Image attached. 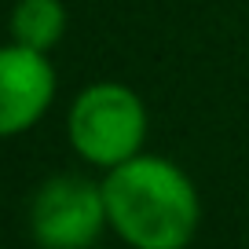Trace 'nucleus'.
<instances>
[{
	"instance_id": "nucleus-2",
	"label": "nucleus",
	"mask_w": 249,
	"mask_h": 249,
	"mask_svg": "<svg viewBox=\"0 0 249 249\" xmlns=\"http://www.w3.org/2000/svg\"><path fill=\"white\" fill-rule=\"evenodd\" d=\"M66 136L81 161L95 169H114L143 154L147 140V107L128 85L95 81L73 99L66 114Z\"/></svg>"
},
{
	"instance_id": "nucleus-3",
	"label": "nucleus",
	"mask_w": 249,
	"mask_h": 249,
	"mask_svg": "<svg viewBox=\"0 0 249 249\" xmlns=\"http://www.w3.org/2000/svg\"><path fill=\"white\" fill-rule=\"evenodd\" d=\"M107 220L103 183L62 172L37 187L30 202V234L40 249H95Z\"/></svg>"
},
{
	"instance_id": "nucleus-5",
	"label": "nucleus",
	"mask_w": 249,
	"mask_h": 249,
	"mask_svg": "<svg viewBox=\"0 0 249 249\" xmlns=\"http://www.w3.org/2000/svg\"><path fill=\"white\" fill-rule=\"evenodd\" d=\"M8 30L15 44H26L33 52H52L66 33V8L62 0H15Z\"/></svg>"
},
{
	"instance_id": "nucleus-1",
	"label": "nucleus",
	"mask_w": 249,
	"mask_h": 249,
	"mask_svg": "<svg viewBox=\"0 0 249 249\" xmlns=\"http://www.w3.org/2000/svg\"><path fill=\"white\" fill-rule=\"evenodd\" d=\"M107 220L128 249H187L202 224L195 179L176 161L136 154L103 176Z\"/></svg>"
},
{
	"instance_id": "nucleus-4",
	"label": "nucleus",
	"mask_w": 249,
	"mask_h": 249,
	"mask_svg": "<svg viewBox=\"0 0 249 249\" xmlns=\"http://www.w3.org/2000/svg\"><path fill=\"white\" fill-rule=\"evenodd\" d=\"M55 99V66L48 52L0 44V140L30 132Z\"/></svg>"
}]
</instances>
